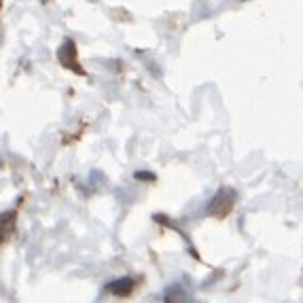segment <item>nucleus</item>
<instances>
[{
	"mask_svg": "<svg viewBox=\"0 0 303 303\" xmlns=\"http://www.w3.org/2000/svg\"><path fill=\"white\" fill-rule=\"evenodd\" d=\"M136 178H146V180H153V174H146V172H138Z\"/></svg>",
	"mask_w": 303,
	"mask_h": 303,
	"instance_id": "obj_4",
	"label": "nucleus"
},
{
	"mask_svg": "<svg viewBox=\"0 0 303 303\" xmlns=\"http://www.w3.org/2000/svg\"><path fill=\"white\" fill-rule=\"evenodd\" d=\"M57 57H60V62L64 64V66H68V68H72L74 66V70L76 72H81V68L74 64V45L70 43V41H66L60 47V53H57Z\"/></svg>",
	"mask_w": 303,
	"mask_h": 303,
	"instance_id": "obj_1",
	"label": "nucleus"
},
{
	"mask_svg": "<svg viewBox=\"0 0 303 303\" xmlns=\"http://www.w3.org/2000/svg\"><path fill=\"white\" fill-rule=\"evenodd\" d=\"M165 303H195V301H193L191 295L186 291H183L180 286H174L165 293Z\"/></svg>",
	"mask_w": 303,
	"mask_h": 303,
	"instance_id": "obj_2",
	"label": "nucleus"
},
{
	"mask_svg": "<svg viewBox=\"0 0 303 303\" xmlns=\"http://www.w3.org/2000/svg\"><path fill=\"white\" fill-rule=\"evenodd\" d=\"M106 288H108L111 293H115V295H130L132 288H134V280H132V278H121V280L111 282V284H108Z\"/></svg>",
	"mask_w": 303,
	"mask_h": 303,
	"instance_id": "obj_3",
	"label": "nucleus"
}]
</instances>
